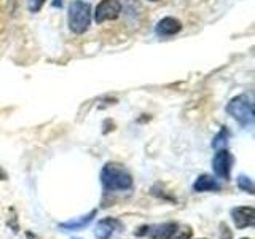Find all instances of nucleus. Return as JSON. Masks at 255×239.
Returning a JSON list of instances; mask_svg holds the SVG:
<instances>
[{
	"label": "nucleus",
	"instance_id": "1",
	"mask_svg": "<svg viewBox=\"0 0 255 239\" xmlns=\"http://www.w3.org/2000/svg\"><path fill=\"white\" fill-rule=\"evenodd\" d=\"M101 185L110 191H128L132 188V175L125 166L118 163H107L101 171Z\"/></svg>",
	"mask_w": 255,
	"mask_h": 239
},
{
	"label": "nucleus",
	"instance_id": "2",
	"mask_svg": "<svg viewBox=\"0 0 255 239\" xmlns=\"http://www.w3.org/2000/svg\"><path fill=\"white\" fill-rule=\"evenodd\" d=\"M91 24V6L83 0H75L69 6V27L74 34H85Z\"/></svg>",
	"mask_w": 255,
	"mask_h": 239
},
{
	"label": "nucleus",
	"instance_id": "3",
	"mask_svg": "<svg viewBox=\"0 0 255 239\" xmlns=\"http://www.w3.org/2000/svg\"><path fill=\"white\" fill-rule=\"evenodd\" d=\"M227 112L243 127H249L254 123V106L247 96H236L227 106Z\"/></svg>",
	"mask_w": 255,
	"mask_h": 239
},
{
	"label": "nucleus",
	"instance_id": "4",
	"mask_svg": "<svg viewBox=\"0 0 255 239\" xmlns=\"http://www.w3.org/2000/svg\"><path fill=\"white\" fill-rule=\"evenodd\" d=\"M231 164H233V156H231L230 151L225 148L217 150V153L212 158V169L215 177H219L222 180H230Z\"/></svg>",
	"mask_w": 255,
	"mask_h": 239
},
{
	"label": "nucleus",
	"instance_id": "5",
	"mask_svg": "<svg viewBox=\"0 0 255 239\" xmlns=\"http://www.w3.org/2000/svg\"><path fill=\"white\" fill-rule=\"evenodd\" d=\"M120 13H122V3L118 0H102V2L96 6L94 18L98 24H102L106 21L117 19Z\"/></svg>",
	"mask_w": 255,
	"mask_h": 239
},
{
	"label": "nucleus",
	"instance_id": "6",
	"mask_svg": "<svg viewBox=\"0 0 255 239\" xmlns=\"http://www.w3.org/2000/svg\"><path fill=\"white\" fill-rule=\"evenodd\" d=\"M231 219L238 230H244L255 225V211L254 207L244 206V207H235L231 211Z\"/></svg>",
	"mask_w": 255,
	"mask_h": 239
},
{
	"label": "nucleus",
	"instance_id": "7",
	"mask_svg": "<svg viewBox=\"0 0 255 239\" xmlns=\"http://www.w3.org/2000/svg\"><path fill=\"white\" fill-rule=\"evenodd\" d=\"M122 227L120 222L114 217H106L99 220L94 227V238L96 239H110L115 235V231Z\"/></svg>",
	"mask_w": 255,
	"mask_h": 239
},
{
	"label": "nucleus",
	"instance_id": "8",
	"mask_svg": "<svg viewBox=\"0 0 255 239\" xmlns=\"http://www.w3.org/2000/svg\"><path fill=\"white\" fill-rule=\"evenodd\" d=\"M96 214H98V209H93L91 212L82 215V217H77V219L67 220V222H64V223H59L58 228L62 230V231H80V230H85L93 222V219L96 217Z\"/></svg>",
	"mask_w": 255,
	"mask_h": 239
},
{
	"label": "nucleus",
	"instance_id": "9",
	"mask_svg": "<svg viewBox=\"0 0 255 239\" xmlns=\"http://www.w3.org/2000/svg\"><path fill=\"white\" fill-rule=\"evenodd\" d=\"M179 230V223L175 222H167L161 223V225H156L151 230H148L150 239H171Z\"/></svg>",
	"mask_w": 255,
	"mask_h": 239
},
{
	"label": "nucleus",
	"instance_id": "10",
	"mask_svg": "<svg viewBox=\"0 0 255 239\" xmlns=\"http://www.w3.org/2000/svg\"><path fill=\"white\" fill-rule=\"evenodd\" d=\"M156 34L161 35V37H171V35H175L177 32L182 30V24L179 19L175 18H163L156 24Z\"/></svg>",
	"mask_w": 255,
	"mask_h": 239
},
{
	"label": "nucleus",
	"instance_id": "11",
	"mask_svg": "<svg viewBox=\"0 0 255 239\" xmlns=\"http://www.w3.org/2000/svg\"><path fill=\"white\" fill-rule=\"evenodd\" d=\"M220 188H222L220 183L215 180L212 175H207V174H201L196 179V182L193 183V190L196 191V193H204V191H219Z\"/></svg>",
	"mask_w": 255,
	"mask_h": 239
},
{
	"label": "nucleus",
	"instance_id": "12",
	"mask_svg": "<svg viewBox=\"0 0 255 239\" xmlns=\"http://www.w3.org/2000/svg\"><path fill=\"white\" fill-rule=\"evenodd\" d=\"M238 187H239V190H243V191H246V193H249V195L255 193L252 179L247 177V175H239V177H238Z\"/></svg>",
	"mask_w": 255,
	"mask_h": 239
},
{
	"label": "nucleus",
	"instance_id": "13",
	"mask_svg": "<svg viewBox=\"0 0 255 239\" xmlns=\"http://www.w3.org/2000/svg\"><path fill=\"white\" fill-rule=\"evenodd\" d=\"M228 139H230V134H228V131H227V127H222L220 129V132L215 135V139H214V142H212V147L214 148H222V147H225L227 145V142H228Z\"/></svg>",
	"mask_w": 255,
	"mask_h": 239
},
{
	"label": "nucleus",
	"instance_id": "14",
	"mask_svg": "<svg viewBox=\"0 0 255 239\" xmlns=\"http://www.w3.org/2000/svg\"><path fill=\"white\" fill-rule=\"evenodd\" d=\"M46 0H29V10L32 13H37L42 10V6L45 5Z\"/></svg>",
	"mask_w": 255,
	"mask_h": 239
},
{
	"label": "nucleus",
	"instance_id": "15",
	"mask_svg": "<svg viewBox=\"0 0 255 239\" xmlns=\"http://www.w3.org/2000/svg\"><path fill=\"white\" fill-rule=\"evenodd\" d=\"M220 235H222V239H231V238H233L231 231L227 228V223H220Z\"/></svg>",
	"mask_w": 255,
	"mask_h": 239
},
{
	"label": "nucleus",
	"instance_id": "16",
	"mask_svg": "<svg viewBox=\"0 0 255 239\" xmlns=\"http://www.w3.org/2000/svg\"><path fill=\"white\" fill-rule=\"evenodd\" d=\"M191 235H193V231H191L190 228H185V230H182L174 239H191Z\"/></svg>",
	"mask_w": 255,
	"mask_h": 239
},
{
	"label": "nucleus",
	"instance_id": "17",
	"mask_svg": "<svg viewBox=\"0 0 255 239\" xmlns=\"http://www.w3.org/2000/svg\"><path fill=\"white\" fill-rule=\"evenodd\" d=\"M140 231H135V236H145L148 233V227H142L139 228Z\"/></svg>",
	"mask_w": 255,
	"mask_h": 239
},
{
	"label": "nucleus",
	"instance_id": "18",
	"mask_svg": "<svg viewBox=\"0 0 255 239\" xmlns=\"http://www.w3.org/2000/svg\"><path fill=\"white\" fill-rule=\"evenodd\" d=\"M61 5H62V0H54V2H53V6H58L59 8Z\"/></svg>",
	"mask_w": 255,
	"mask_h": 239
},
{
	"label": "nucleus",
	"instance_id": "19",
	"mask_svg": "<svg viewBox=\"0 0 255 239\" xmlns=\"http://www.w3.org/2000/svg\"><path fill=\"white\" fill-rule=\"evenodd\" d=\"M150 2H158V0H150Z\"/></svg>",
	"mask_w": 255,
	"mask_h": 239
},
{
	"label": "nucleus",
	"instance_id": "20",
	"mask_svg": "<svg viewBox=\"0 0 255 239\" xmlns=\"http://www.w3.org/2000/svg\"><path fill=\"white\" fill-rule=\"evenodd\" d=\"M243 239H249V238H243Z\"/></svg>",
	"mask_w": 255,
	"mask_h": 239
}]
</instances>
